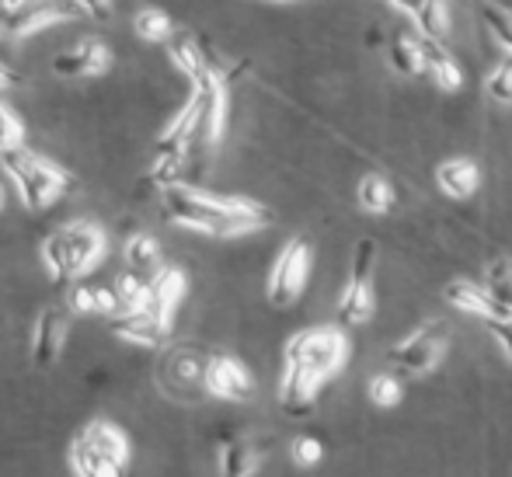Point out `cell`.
<instances>
[{"label": "cell", "mask_w": 512, "mask_h": 477, "mask_svg": "<svg viewBox=\"0 0 512 477\" xmlns=\"http://www.w3.org/2000/svg\"><path fill=\"white\" fill-rule=\"evenodd\" d=\"M11 84H18V77H14L11 70L4 67V63H0V91H7Z\"/></svg>", "instance_id": "cell-37"}, {"label": "cell", "mask_w": 512, "mask_h": 477, "mask_svg": "<svg viewBox=\"0 0 512 477\" xmlns=\"http://www.w3.org/2000/svg\"><path fill=\"white\" fill-rule=\"evenodd\" d=\"M81 439H88L98 453H105V457L112 460V464H119L122 471L129 467V439L115 422H102V418H98V422H91L88 429L81 432Z\"/></svg>", "instance_id": "cell-21"}, {"label": "cell", "mask_w": 512, "mask_h": 477, "mask_svg": "<svg viewBox=\"0 0 512 477\" xmlns=\"http://www.w3.org/2000/svg\"><path fill=\"white\" fill-rule=\"evenodd\" d=\"M485 289L495 300V307H499V321H512V258L488 265Z\"/></svg>", "instance_id": "cell-25"}, {"label": "cell", "mask_w": 512, "mask_h": 477, "mask_svg": "<svg viewBox=\"0 0 512 477\" xmlns=\"http://www.w3.org/2000/svg\"><path fill=\"white\" fill-rule=\"evenodd\" d=\"M67 310L63 307H49L39 314L32 328V363L35 370H49L56 366V359L63 356V342H67Z\"/></svg>", "instance_id": "cell-10"}, {"label": "cell", "mask_w": 512, "mask_h": 477, "mask_svg": "<svg viewBox=\"0 0 512 477\" xmlns=\"http://www.w3.org/2000/svg\"><path fill=\"white\" fill-rule=\"evenodd\" d=\"M115 296H119V307L122 310H143L147 307V289H150V279L140 276V272L126 269L119 279H115Z\"/></svg>", "instance_id": "cell-29"}, {"label": "cell", "mask_w": 512, "mask_h": 477, "mask_svg": "<svg viewBox=\"0 0 512 477\" xmlns=\"http://www.w3.org/2000/svg\"><path fill=\"white\" fill-rule=\"evenodd\" d=\"M70 471L77 477H122V467L112 464L105 453H98L88 439H77L70 446Z\"/></svg>", "instance_id": "cell-23"}, {"label": "cell", "mask_w": 512, "mask_h": 477, "mask_svg": "<svg viewBox=\"0 0 512 477\" xmlns=\"http://www.w3.org/2000/svg\"><path fill=\"white\" fill-rule=\"evenodd\" d=\"M436 185L446 199H471L481 189V168L471 157H450L436 168Z\"/></svg>", "instance_id": "cell-16"}, {"label": "cell", "mask_w": 512, "mask_h": 477, "mask_svg": "<svg viewBox=\"0 0 512 477\" xmlns=\"http://www.w3.org/2000/svg\"><path fill=\"white\" fill-rule=\"evenodd\" d=\"M366 394H370V401L377 404V408H394L405 390H401V380L394 377V373H377V377L370 380V387H366Z\"/></svg>", "instance_id": "cell-32"}, {"label": "cell", "mask_w": 512, "mask_h": 477, "mask_svg": "<svg viewBox=\"0 0 512 477\" xmlns=\"http://www.w3.org/2000/svg\"><path fill=\"white\" fill-rule=\"evenodd\" d=\"M105 255V234L102 227L81 220L70 223V227L56 230L42 241V265H46L49 279L53 283H70V279H81L102 262Z\"/></svg>", "instance_id": "cell-2"}, {"label": "cell", "mask_w": 512, "mask_h": 477, "mask_svg": "<svg viewBox=\"0 0 512 477\" xmlns=\"http://www.w3.org/2000/svg\"><path fill=\"white\" fill-rule=\"evenodd\" d=\"M0 168H4V175L14 182L21 202H25L28 209H35V213H39V209H49L63 192L70 189L67 171L56 168V164L46 161V157H39L35 150H28L25 143H21V147H11V150H0Z\"/></svg>", "instance_id": "cell-3"}, {"label": "cell", "mask_w": 512, "mask_h": 477, "mask_svg": "<svg viewBox=\"0 0 512 477\" xmlns=\"http://www.w3.org/2000/svg\"><path fill=\"white\" fill-rule=\"evenodd\" d=\"M290 457H293V464H297V467H317V464H321V457H324V446L317 443L314 436H297V439H293V446H290Z\"/></svg>", "instance_id": "cell-34"}, {"label": "cell", "mask_w": 512, "mask_h": 477, "mask_svg": "<svg viewBox=\"0 0 512 477\" xmlns=\"http://www.w3.org/2000/svg\"><path fill=\"white\" fill-rule=\"evenodd\" d=\"M126 265L133 272H140V276H154V272H161V244L154 241L150 234H133L126 241Z\"/></svg>", "instance_id": "cell-26"}, {"label": "cell", "mask_w": 512, "mask_h": 477, "mask_svg": "<svg viewBox=\"0 0 512 477\" xmlns=\"http://www.w3.org/2000/svg\"><path fill=\"white\" fill-rule=\"evenodd\" d=\"M446 303H450L453 310H464V314H474V317H485V321H499V307H495V300L488 296L485 283H467V279H457V283H450L443 289Z\"/></svg>", "instance_id": "cell-19"}, {"label": "cell", "mask_w": 512, "mask_h": 477, "mask_svg": "<svg viewBox=\"0 0 512 477\" xmlns=\"http://www.w3.org/2000/svg\"><path fill=\"white\" fill-rule=\"evenodd\" d=\"M185 289H189L185 272L175 269V265H161V272H154V276H150L147 307H143V310H147V314H154V317H161L164 324H171V317H175Z\"/></svg>", "instance_id": "cell-15"}, {"label": "cell", "mask_w": 512, "mask_h": 477, "mask_svg": "<svg viewBox=\"0 0 512 477\" xmlns=\"http://www.w3.org/2000/svg\"><path fill=\"white\" fill-rule=\"evenodd\" d=\"M418 42V60H422V74L436 84L439 91H460L464 84V70L453 60V53L443 46V39H432V35L415 32Z\"/></svg>", "instance_id": "cell-12"}, {"label": "cell", "mask_w": 512, "mask_h": 477, "mask_svg": "<svg viewBox=\"0 0 512 477\" xmlns=\"http://www.w3.org/2000/svg\"><path fill=\"white\" fill-rule=\"evenodd\" d=\"M356 202L363 213L387 216L394 209V202H398V192H394V185L384 175H363L356 185Z\"/></svg>", "instance_id": "cell-22"}, {"label": "cell", "mask_w": 512, "mask_h": 477, "mask_svg": "<svg viewBox=\"0 0 512 477\" xmlns=\"http://www.w3.org/2000/svg\"><path fill=\"white\" fill-rule=\"evenodd\" d=\"M77 7H56L49 0H18L7 14H0V32L11 39H28V35L42 32V28L67 21Z\"/></svg>", "instance_id": "cell-8"}, {"label": "cell", "mask_w": 512, "mask_h": 477, "mask_svg": "<svg viewBox=\"0 0 512 477\" xmlns=\"http://www.w3.org/2000/svg\"><path fill=\"white\" fill-rule=\"evenodd\" d=\"M488 331H492V338L502 345V352L512 359V321H488Z\"/></svg>", "instance_id": "cell-35"}, {"label": "cell", "mask_w": 512, "mask_h": 477, "mask_svg": "<svg viewBox=\"0 0 512 477\" xmlns=\"http://www.w3.org/2000/svg\"><path fill=\"white\" fill-rule=\"evenodd\" d=\"M206 394L220 397V401H248L255 380H251L248 366L234 356H209L206 373H203Z\"/></svg>", "instance_id": "cell-9"}, {"label": "cell", "mask_w": 512, "mask_h": 477, "mask_svg": "<svg viewBox=\"0 0 512 477\" xmlns=\"http://www.w3.org/2000/svg\"><path fill=\"white\" fill-rule=\"evenodd\" d=\"M310 265H314V248H310L307 237H293V241L283 244V251L269 269V283H265L272 307H293L300 300L310 279Z\"/></svg>", "instance_id": "cell-6"}, {"label": "cell", "mask_w": 512, "mask_h": 477, "mask_svg": "<svg viewBox=\"0 0 512 477\" xmlns=\"http://www.w3.org/2000/svg\"><path fill=\"white\" fill-rule=\"evenodd\" d=\"M446 345H450L446 324L429 321L425 328H418V331H411L408 338H401V342L387 352V363L394 366L398 377H422V373L436 370L439 359L446 356Z\"/></svg>", "instance_id": "cell-7"}, {"label": "cell", "mask_w": 512, "mask_h": 477, "mask_svg": "<svg viewBox=\"0 0 512 477\" xmlns=\"http://www.w3.org/2000/svg\"><path fill=\"white\" fill-rule=\"evenodd\" d=\"M108 67H112V53L98 39H84L53 56V74L60 77H102Z\"/></svg>", "instance_id": "cell-13"}, {"label": "cell", "mask_w": 512, "mask_h": 477, "mask_svg": "<svg viewBox=\"0 0 512 477\" xmlns=\"http://www.w3.org/2000/svg\"><path fill=\"white\" fill-rule=\"evenodd\" d=\"M485 95L492 98L495 105H512V56L509 53L485 74Z\"/></svg>", "instance_id": "cell-31"}, {"label": "cell", "mask_w": 512, "mask_h": 477, "mask_svg": "<svg viewBox=\"0 0 512 477\" xmlns=\"http://www.w3.org/2000/svg\"><path fill=\"white\" fill-rule=\"evenodd\" d=\"M164 213L185 230H199L209 237H241L262 230L272 220L269 209L241 195H213L196 185H171L161 192Z\"/></svg>", "instance_id": "cell-1"}, {"label": "cell", "mask_w": 512, "mask_h": 477, "mask_svg": "<svg viewBox=\"0 0 512 477\" xmlns=\"http://www.w3.org/2000/svg\"><path fill=\"white\" fill-rule=\"evenodd\" d=\"M394 11H401L411 21V28L422 35H432V39H446V4L443 0H387Z\"/></svg>", "instance_id": "cell-17"}, {"label": "cell", "mask_w": 512, "mask_h": 477, "mask_svg": "<svg viewBox=\"0 0 512 477\" xmlns=\"http://www.w3.org/2000/svg\"><path fill=\"white\" fill-rule=\"evenodd\" d=\"M478 14H481V21H485L488 35L512 56V11L492 4V0H478Z\"/></svg>", "instance_id": "cell-28"}, {"label": "cell", "mask_w": 512, "mask_h": 477, "mask_svg": "<svg viewBox=\"0 0 512 477\" xmlns=\"http://www.w3.org/2000/svg\"><path fill=\"white\" fill-rule=\"evenodd\" d=\"M168 56H171V63H175V67L182 70L185 77H189V84L203 81L209 70L216 67V63L206 56V49L199 46V42L192 39L189 32H175V35H171V39H168Z\"/></svg>", "instance_id": "cell-18"}, {"label": "cell", "mask_w": 512, "mask_h": 477, "mask_svg": "<svg viewBox=\"0 0 512 477\" xmlns=\"http://www.w3.org/2000/svg\"><path fill=\"white\" fill-rule=\"evenodd\" d=\"M108 331L129 345H143V349H161L171 335V324L161 317L147 314V310H122V314L108 317Z\"/></svg>", "instance_id": "cell-11"}, {"label": "cell", "mask_w": 512, "mask_h": 477, "mask_svg": "<svg viewBox=\"0 0 512 477\" xmlns=\"http://www.w3.org/2000/svg\"><path fill=\"white\" fill-rule=\"evenodd\" d=\"M21 143H25V122H21L18 112L0 98V150L21 147Z\"/></svg>", "instance_id": "cell-33"}, {"label": "cell", "mask_w": 512, "mask_h": 477, "mask_svg": "<svg viewBox=\"0 0 512 477\" xmlns=\"http://www.w3.org/2000/svg\"><path fill=\"white\" fill-rule=\"evenodd\" d=\"M67 307L74 314H105L112 317L119 310V296L115 289H105V286H74L67 296Z\"/></svg>", "instance_id": "cell-24"}, {"label": "cell", "mask_w": 512, "mask_h": 477, "mask_svg": "<svg viewBox=\"0 0 512 477\" xmlns=\"http://www.w3.org/2000/svg\"><path fill=\"white\" fill-rule=\"evenodd\" d=\"M0 206H4V192H0Z\"/></svg>", "instance_id": "cell-38"}, {"label": "cell", "mask_w": 512, "mask_h": 477, "mask_svg": "<svg viewBox=\"0 0 512 477\" xmlns=\"http://www.w3.org/2000/svg\"><path fill=\"white\" fill-rule=\"evenodd\" d=\"M133 32L140 35L143 42H168L171 35H175V28H171V18L164 11L143 7V11L133 18Z\"/></svg>", "instance_id": "cell-30"}, {"label": "cell", "mask_w": 512, "mask_h": 477, "mask_svg": "<svg viewBox=\"0 0 512 477\" xmlns=\"http://www.w3.org/2000/svg\"><path fill=\"white\" fill-rule=\"evenodd\" d=\"M286 363H300L321 373L324 380L335 377L349 359V338L342 328H304L286 342Z\"/></svg>", "instance_id": "cell-4"}, {"label": "cell", "mask_w": 512, "mask_h": 477, "mask_svg": "<svg viewBox=\"0 0 512 477\" xmlns=\"http://www.w3.org/2000/svg\"><path fill=\"white\" fill-rule=\"evenodd\" d=\"M373 262H377V244L366 237V241L356 244L352 251V269L349 279H345V289L338 296V321L345 328H356V324H366L377 310V296H373Z\"/></svg>", "instance_id": "cell-5"}, {"label": "cell", "mask_w": 512, "mask_h": 477, "mask_svg": "<svg viewBox=\"0 0 512 477\" xmlns=\"http://www.w3.org/2000/svg\"><path fill=\"white\" fill-rule=\"evenodd\" d=\"M387 63H391L401 77H418V74H422L415 32H401V35H394V39L387 42Z\"/></svg>", "instance_id": "cell-27"}, {"label": "cell", "mask_w": 512, "mask_h": 477, "mask_svg": "<svg viewBox=\"0 0 512 477\" xmlns=\"http://www.w3.org/2000/svg\"><path fill=\"white\" fill-rule=\"evenodd\" d=\"M324 387V377L300 363H286L283 359V380H279V404H283L290 415H307L314 408L317 394Z\"/></svg>", "instance_id": "cell-14"}, {"label": "cell", "mask_w": 512, "mask_h": 477, "mask_svg": "<svg viewBox=\"0 0 512 477\" xmlns=\"http://www.w3.org/2000/svg\"><path fill=\"white\" fill-rule=\"evenodd\" d=\"M70 4L77 7V14H95V18H105L108 7H112V0H70Z\"/></svg>", "instance_id": "cell-36"}, {"label": "cell", "mask_w": 512, "mask_h": 477, "mask_svg": "<svg viewBox=\"0 0 512 477\" xmlns=\"http://www.w3.org/2000/svg\"><path fill=\"white\" fill-rule=\"evenodd\" d=\"M262 453L248 436H234L220 446V477H255Z\"/></svg>", "instance_id": "cell-20"}]
</instances>
